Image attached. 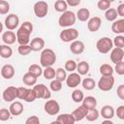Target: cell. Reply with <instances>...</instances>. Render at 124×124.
Masks as SVG:
<instances>
[{
  "label": "cell",
  "mask_w": 124,
  "mask_h": 124,
  "mask_svg": "<svg viewBox=\"0 0 124 124\" xmlns=\"http://www.w3.org/2000/svg\"><path fill=\"white\" fill-rule=\"evenodd\" d=\"M33 31V24L30 21H24L16 31V41L19 45H28L30 35Z\"/></svg>",
  "instance_id": "obj_1"
},
{
  "label": "cell",
  "mask_w": 124,
  "mask_h": 124,
  "mask_svg": "<svg viewBox=\"0 0 124 124\" xmlns=\"http://www.w3.org/2000/svg\"><path fill=\"white\" fill-rule=\"evenodd\" d=\"M56 62V54L51 48H44L41 52L40 63L41 66L46 68L52 66Z\"/></svg>",
  "instance_id": "obj_2"
},
{
  "label": "cell",
  "mask_w": 124,
  "mask_h": 124,
  "mask_svg": "<svg viewBox=\"0 0 124 124\" xmlns=\"http://www.w3.org/2000/svg\"><path fill=\"white\" fill-rule=\"evenodd\" d=\"M77 20V16L76 14L72 11H65L64 13H62V15L59 16L58 18V24L61 27L64 28H68L71 27L72 25H74L76 23Z\"/></svg>",
  "instance_id": "obj_3"
},
{
  "label": "cell",
  "mask_w": 124,
  "mask_h": 124,
  "mask_svg": "<svg viewBox=\"0 0 124 124\" xmlns=\"http://www.w3.org/2000/svg\"><path fill=\"white\" fill-rule=\"evenodd\" d=\"M17 98L27 103H32L37 99L33 88L26 87H17Z\"/></svg>",
  "instance_id": "obj_4"
},
{
  "label": "cell",
  "mask_w": 124,
  "mask_h": 124,
  "mask_svg": "<svg viewBox=\"0 0 124 124\" xmlns=\"http://www.w3.org/2000/svg\"><path fill=\"white\" fill-rule=\"evenodd\" d=\"M78 31L75 28H71V27H68V28H65L64 30H62L59 34V37H60V40L64 43H70V42H73L75 40H77L78 38Z\"/></svg>",
  "instance_id": "obj_5"
},
{
  "label": "cell",
  "mask_w": 124,
  "mask_h": 124,
  "mask_svg": "<svg viewBox=\"0 0 124 124\" xmlns=\"http://www.w3.org/2000/svg\"><path fill=\"white\" fill-rule=\"evenodd\" d=\"M112 47H113L112 41L108 37H103V38L99 39L96 43V48L102 54L108 53V51L111 50Z\"/></svg>",
  "instance_id": "obj_6"
},
{
  "label": "cell",
  "mask_w": 124,
  "mask_h": 124,
  "mask_svg": "<svg viewBox=\"0 0 124 124\" xmlns=\"http://www.w3.org/2000/svg\"><path fill=\"white\" fill-rule=\"evenodd\" d=\"M33 90L35 92L37 99H44V100L50 99L51 93H50V90L46 87V85H45L43 83L35 84V85H33Z\"/></svg>",
  "instance_id": "obj_7"
},
{
  "label": "cell",
  "mask_w": 124,
  "mask_h": 124,
  "mask_svg": "<svg viewBox=\"0 0 124 124\" xmlns=\"http://www.w3.org/2000/svg\"><path fill=\"white\" fill-rule=\"evenodd\" d=\"M98 87L102 91H110L114 85V78L113 76H102V78L98 81Z\"/></svg>",
  "instance_id": "obj_8"
},
{
  "label": "cell",
  "mask_w": 124,
  "mask_h": 124,
  "mask_svg": "<svg viewBox=\"0 0 124 124\" xmlns=\"http://www.w3.org/2000/svg\"><path fill=\"white\" fill-rule=\"evenodd\" d=\"M34 14L37 17L43 18L45 17L48 13V4L46 1H38L34 4Z\"/></svg>",
  "instance_id": "obj_9"
},
{
  "label": "cell",
  "mask_w": 124,
  "mask_h": 124,
  "mask_svg": "<svg viewBox=\"0 0 124 124\" xmlns=\"http://www.w3.org/2000/svg\"><path fill=\"white\" fill-rule=\"evenodd\" d=\"M45 111L49 115H56L60 111V106L56 100L47 99V101L45 103L44 106Z\"/></svg>",
  "instance_id": "obj_10"
},
{
  "label": "cell",
  "mask_w": 124,
  "mask_h": 124,
  "mask_svg": "<svg viewBox=\"0 0 124 124\" xmlns=\"http://www.w3.org/2000/svg\"><path fill=\"white\" fill-rule=\"evenodd\" d=\"M65 81H66V84H67L68 87H70V88H76L78 85L80 84L81 78H80V75L78 73L72 72L69 76H67Z\"/></svg>",
  "instance_id": "obj_11"
},
{
  "label": "cell",
  "mask_w": 124,
  "mask_h": 124,
  "mask_svg": "<svg viewBox=\"0 0 124 124\" xmlns=\"http://www.w3.org/2000/svg\"><path fill=\"white\" fill-rule=\"evenodd\" d=\"M2 98L6 102H13L17 98V87L9 86L7 87L2 94Z\"/></svg>",
  "instance_id": "obj_12"
},
{
  "label": "cell",
  "mask_w": 124,
  "mask_h": 124,
  "mask_svg": "<svg viewBox=\"0 0 124 124\" xmlns=\"http://www.w3.org/2000/svg\"><path fill=\"white\" fill-rule=\"evenodd\" d=\"M19 24V17L15 14H10L5 18V26L8 30H15Z\"/></svg>",
  "instance_id": "obj_13"
},
{
  "label": "cell",
  "mask_w": 124,
  "mask_h": 124,
  "mask_svg": "<svg viewBox=\"0 0 124 124\" xmlns=\"http://www.w3.org/2000/svg\"><path fill=\"white\" fill-rule=\"evenodd\" d=\"M124 58V50L121 47H114L111 48V52H110V60L111 62H113L114 64L117 62L122 61Z\"/></svg>",
  "instance_id": "obj_14"
},
{
  "label": "cell",
  "mask_w": 124,
  "mask_h": 124,
  "mask_svg": "<svg viewBox=\"0 0 124 124\" xmlns=\"http://www.w3.org/2000/svg\"><path fill=\"white\" fill-rule=\"evenodd\" d=\"M101 24H102L101 18L99 16H93V17L88 19V21H87V28H88V30L90 32H96L101 27Z\"/></svg>",
  "instance_id": "obj_15"
},
{
  "label": "cell",
  "mask_w": 124,
  "mask_h": 124,
  "mask_svg": "<svg viewBox=\"0 0 124 124\" xmlns=\"http://www.w3.org/2000/svg\"><path fill=\"white\" fill-rule=\"evenodd\" d=\"M23 105L19 101H13L12 104L10 105L9 110L12 115L14 116H18L23 112Z\"/></svg>",
  "instance_id": "obj_16"
},
{
  "label": "cell",
  "mask_w": 124,
  "mask_h": 124,
  "mask_svg": "<svg viewBox=\"0 0 124 124\" xmlns=\"http://www.w3.org/2000/svg\"><path fill=\"white\" fill-rule=\"evenodd\" d=\"M87 111H88V109H87L86 108H84V107L81 105V106L78 107V108H77L71 114L73 115L75 121L78 122V121H81L83 118H85Z\"/></svg>",
  "instance_id": "obj_17"
},
{
  "label": "cell",
  "mask_w": 124,
  "mask_h": 124,
  "mask_svg": "<svg viewBox=\"0 0 124 124\" xmlns=\"http://www.w3.org/2000/svg\"><path fill=\"white\" fill-rule=\"evenodd\" d=\"M29 46L31 47V50H33V51L43 50L44 47H45V40L43 38L36 37V38H34V39L31 40Z\"/></svg>",
  "instance_id": "obj_18"
},
{
  "label": "cell",
  "mask_w": 124,
  "mask_h": 124,
  "mask_svg": "<svg viewBox=\"0 0 124 124\" xmlns=\"http://www.w3.org/2000/svg\"><path fill=\"white\" fill-rule=\"evenodd\" d=\"M15 68L13 65L11 64H5L2 68H1V76L5 78V79H11L12 78H14L15 76Z\"/></svg>",
  "instance_id": "obj_19"
},
{
  "label": "cell",
  "mask_w": 124,
  "mask_h": 124,
  "mask_svg": "<svg viewBox=\"0 0 124 124\" xmlns=\"http://www.w3.org/2000/svg\"><path fill=\"white\" fill-rule=\"evenodd\" d=\"M84 44L83 42L81 41H78V40H75L71 43L70 45V50L72 53L74 54H80L84 51Z\"/></svg>",
  "instance_id": "obj_20"
},
{
  "label": "cell",
  "mask_w": 124,
  "mask_h": 124,
  "mask_svg": "<svg viewBox=\"0 0 124 124\" xmlns=\"http://www.w3.org/2000/svg\"><path fill=\"white\" fill-rule=\"evenodd\" d=\"M76 121L71 113H62L59 114L56 118L55 123L58 124H74Z\"/></svg>",
  "instance_id": "obj_21"
},
{
  "label": "cell",
  "mask_w": 124,
  "mask_h": 124,
  "mask_svg": "<svg viewBox=\"0 0 124 124\" xmlns=\"http://www.w3.org/2000/svg\"><path fill=\"white\" fill-rule=\"evenodd\" d=\"M2 41L4 42L5 45H9V46L10 45H13L16 41V35L12 30L6 31L2 35Z\"/></svg>",
  "instance_id": "obj_22"
},
{
  "label": "cell",
  "mask_w": 124,
  "mask_h": 124,
  "mask_svg": "<svg viewBox=\"0 0 124 124\" xmlns=\"http://www.w3.org/2000/svg\"><path fill=\"white\" fill-rule=\"evenodd\" d=\"M81 103H82V106L84 108H86L88 110L96 108V107H97V100L93 96H86V97H84L83 100L81 101Z\"/></svg>",
  "instance_id": "obj_23"
},
{
  "label": "cell",
  "mask_w": 124,
  "mask_h": 124,
  "mask_svg": "<svg viewBox=\"0 0 124 124\" xmlns=\"http://www.w3.org/2000/svg\"><path fill=\"white\" fill-rule=\"evenodd\" d=\"M111 31L115 34L124 33V19H115L111 24Z\"/></svg>",
  "instance_id": "obj_24"
},
{
  "label": "cell",
  "mask_w": 124,
  "mask_h": 124,
  "mask_svg": "<svg viewBox=\"0 0 124 124\" xmlns=\"http://www.w3.org/2000/svg\"><path fill=\"white\" fill-rule=\"evenodd\" d=\"M101 116L105 119H111L114 116V108L112 106L106 105L101 108Z\"/></svg>",
  "instance_id": "obj_25"
},
{
  "label": "cell",
  "mask_w": 124,
  "mask_h": 124,
  "mask_svg": "<svg viewBox=\"0 0 124 124\" xmlns=\"http://www.w3.org/2000/svg\"><path fill=\"white\" fill-rule=\"evenodd\" d=\"M76 16H77V18H78V20H80V21H87V20L89 19V17H90V12H89V10L86 9V8H80V9L78 11Z\"/></svg>",
  "instance_id": "obj_26"
},
{
  "label": "cell",
  "mask_w": 124,
  "mask_h": 124,
  "mask_svg": "<svg viewBox=\"0 0 124 124\" xmlns=\"http://www.w3.org/2000/svg\"><path fill=\"white\" fill-rule=\"evenodd\" d=\"M37 77H35L34 75L30 74L29 72H27L26 74L23 75V78H22V81L25 85H28V86H32V85H35L36 82H37Z\"/></svg>",
  "instance_id": "obj_27"
},
{
  "label": "cell",
  "mask_w": 124,
  "mask_h": 124,
  "mask_svg": "<svg viewBox=\"0 0 124 124\" xmlns=\"http://www.w3.org/2000/svg\"><path fill=\"white\" fill-rule=\"evenodd\" d=\"M13 55V49L9 45H3L0 46V56L4 59H8Z\"/></svg>",
  "instance_id": "obj_28"
},
{
  "label": "cell",
  "mask_w": 124,
  "mask_h": 124,
  "mask_svg": "<svg viewBox=\"0 0 124 124\" xmlns=\"http://www.w3.org/2000/svg\"><path fill=\"white\" fill-rule=\"evenodd\" d=\"M80 83L85 90H93L96 87V81L91 78H85L81 80Z\"/></svg>",
  "instance_id": "obj_29"
},
{
  "label": "cell",
  "mask_w": 124,
  "mask_h": 124,
  "mask_svg": "<svg viewBox=\"0 0 124 124\" xmlns=\"http://www.w3.org/2000/svg\"><path fill=\"white\" fill-rule=\"evenodd\" d=\"M76 70H78V73L80 76H85L89 71V64L86 61H80L78 64H77Z\"/></svg>",
  "instance_id": "obj_30"
},
{
  "label": "cell",
  "mask_w": 124,
  "mask_h": 124,
  "mask_svg": "<svg viewBox=\"0 0 124 124\" xmlns=\"http://www.w3.org/2000/svg\"><path fill=\"white\" fill-rule=\"evenodd\" d=\"M100 74L102 75V76H105V77H108V76H112V74H113V68L109 65V64H107V63H105V64H102L101 66H100Z\"/></svg>",
  "instance_id": "obj_31"
},
{
  "label": "cell",
  "mask_w": 124,
  "mask_h": 124,
  "mask_svg": "<svg viewBox=\"0 0 124 124\" xmlns=\"http://www.w3.org/2000/svg\"><path fill=\"white\" fill-rule=\"evenodd\" d=\"M28 72L32 75H34L35 77L39 78L40 76L43 75V69H42V66H39L38 64H32L29 66L28 68Z\"/></svg>",
  "instance_id": "obj_32"
},
{
  "label": "cell",
  "mask_w": 124,
  "mask_h": 124,
  "mask_svg": "<svg viewBox=\"0 0 124 124\" xmlns=\"http://www.w3.org/2000/svg\"><path fill=\"white\" fill-rule=\"evenodd\" d=\"M54 9L58 13H64L65 11L68 10V4L66 3L65 0H57L54 3Z\"/></svg>",
  "instance_id": "obj_33"
},
{
  "label": "cell",
  "mask_w": 124,
  "mask_h": 124,
  "mask_svg": "<svg viewBox=\"0 0 124 124\" xmlns=\"http://www.w3.org/2000/svg\"><path fill=\"white\" fill-rule=\"evenodd\" d=\"M118 15H117V12L115 9L113 8H109L108 10H106V13H105V17L107 20L108 21H114L116 18H117Z\"/></svg>",
  "instance_id": "obj_34"
},
{
  "label": "cell",
  "mask_w": 124,
  "mask_h": 124,
  "mask_svg": "<svg viewBox=\"0 0 124 124\" xmlns=\"http://www.w3.org/2000/svg\"><path fill=\"white\" fill-rule=\"evenodd\" d=\"M99 116H100V112H99V110L96 109V108H93V109H90V110L87 111L85 118H86L88 121L93 122V121H96V120L99 118Z\"/></svg>",
  "instance_id": "obj_35"
},
{
  "label": "cell",
  "mask_w": 124,
  "mask_h": 124,
  "mask_svg": "<svg viewBox=\"0 0 124 124\" xmlns=\"http://www.w3.org/2000/svg\"><path fill=\"white\" fill-rule=\"evenodd\" d=\"M43 76L46 79H53L55 78V70L51 66L46 67L45 70H43Z\"/></svg>",
  "instance_id": "obj_36"
},
{
  "label": "cell",
  "mask_w": 124,
  "mask_h": 124,
  "mask_svg": "<svg viewBox=\"0 0 124 124\" xmlns=\"http://www.w3.org/2000/svg\"><path fill=\"white\" fill-rule=\"evenodd\" d=\"M71 97H72V100H73L75 103H81V101H82L83 98H84V95H83V93H82L81 90H79V89H75V90L72 92Z\"/></svg>",
  "instance_id": "obj_37"
},
{
  "label": "cell",
  "mask_w": 124,
  "mask_h": 124,
  "mask_svg": "<svg viewBox=\"0 0 124 124\" xmlns=\"http://www.w3.org/2000/svg\"><path fill=\"white\" fill-rule=\"evenodd\" d=\"M67 78V73H66V70L63 69V68H58L55 70V78L60 80L61 82L65 81Z\"/></svg>",
  "instance_id": "obj_38"
},
{
  "label": "cell",
  "mask_w": 124,
  "mask_h": 124,
  "mask_svg": "<svg viewBox=\"0 0 124 124\" xmlns=\"http://www.w3.org/2000/svg\"><path fill=\"white\" fill-rule=\"evenodd\" d=\"M49 87L51 89V91H54V92H58L62 89V82L58 79H53L50 81V84H49Z\"/></svg>",
  "instance_id": "obj_39"
},
{
  "label": "cell",
  "mask_w": 124,
  "mask_h": 124,
  "mask_svg": "<svg viewBox=\"0 0 124 124\" xmlns=\"http://www.w3.org/2000/svg\"><path fill=\"white\" fill-rule=\"evenodd\" d=\"M17 51L20 55L25 56V55H28L32 50H31V47H30L29 45H19V46L17 48Z\"/></svg>",
  "instance_id": "obj_40"
},
{
  "label": "cell",
  "mask_w": 124,
  "mask_h": 124,
  "mask_svg": "<svg viewBox=\"0 0 124 124\" xmlns=\"http://www.w3.org/2000/svg\"><path fill=\"white\" fill-rule=\"evenodd\" d=\"M10 11V4L6 0H0V15H7Z\"/></svg>",
  "instance_id": "obj_41"
},
{
  "label": "cell",
  "mask_w": 124,
  "mask_h": 124,
  "mask_svg": "<svg viewBox=\"0 0 124 124\" xmlns=\"http://www.w3.org/2000/svg\"><path fill=\"white\" fill-rule=\"evenodd\" d=\"M11 112L8 108H0V121H7L11 117Z\"/></svg>",
  "instance_id": "obj_42"
},
{
  "label": "cell",
  "mask_w": 124,
  "mask_h": 124,
  "mask_svg": "<svg viewBox=\"0 0 124 124\" xmlns=\"http://www.w3.org/2000/svg\"><path fill=\"white\" fill-rule=\"evenodd\" d=\"M112 44H113L116 47H121V48H123V47H124V37H123L122 35L116 36V37L113 39Z\"/></svg>",
  "instance_id": "obj_43"
},
{
  "label": "cell",
  "mask_w": 124,
  "mask_h": 124,
  "mask_svg": "<svg viewBox=\"0 0 124 124\" xmlns=\"http://www.w3.org/2000/svg\"><path fill=\"white\" fill-rule=\"evenodd\" d=\"M77 69V63L76 61L70 59V60H67L66 63H65V70L68 71V72H74L75 70Z\"/></svg>",
  "instance_id": "obj_44"
},
{
  "label": "cell",
  "mask_w": 124,
  "mask_h": 124,
  "mask_svg": "<svg viewBox=\"0 0 124 124\" xmlns=\"http://www.w3.org/2000/svg\"><path fill=\"white\" fill-rule=\"evenodd\" d=\"M97 7L101 11H106L110 8V2H108L107 0H99L97 3Z\"/></svg>",
  "instance_id": "obj_45"
},
{
  "label": "cell",
  "mask_w": 124,
  "mask_h": 124,
  "mask_svg": "<svg viewBox=\"0 0 124 124\" xmlns=\"http://www.w3.org/2000/svg\"><path fill=\"white\" fill-rule=\"evenodd\" d=\"M113 71H115L116 74L119 75V76L124 75V61L122 60V61H120V62L115 63V67H114Z\"/></svg>",
  "instance_id": "obj_46"
},
{
  "label": "cell",
  "mask_w": 124,
  "mask_h": 124,
  "mask_svg": "<svg viewBox=\"0 0 124 124\" xmlns=\"http://www.w3.org/2000/svg\"><path fill=\"white\" fill-rule=\"evenodd\" d=\"M25 124H40V119L36 115H32L28 117L25 121Z\"/></svg>",
  "instance_id": "obj_47"
},
{
  "label": "cell",
  "mask_w": 124,
  "mask_h": 124,
  "mask_svg": "<svg viewBox=\"0 0 124 124\" xmlns=\"http://www.w3.org/2000/svg\"><path fill=\"white\" fill-rule=\"evenodd\" d=\"M116 95L120 100H124V84H120L116 89Z\"/></svg>",
  "instance_id": "obj_48"
},
{
  "label": "cell",
  "mask_w": 124,
  "mask_h": 124,
  "mask_svg": "<svg viewBox=\"0 0 124 124\" xmlns=\"http://www.w3.org/2000/svg\"><path fill=\"white\" fill-rule=\"evenodd\" d=\"M116 116L119 119L124 120V106H119L116 108Z\"/></svg>",
  "instance_id": "obj_49"
},
{
  "label": "cell",
  "mask_w": 124,
  "mask_h": 124,
  "mask_svg": "<svg viewBox=\"0 0 124 124\" xmlns=\"http://www.w3.org/2000/svg\"><path fill=\"white\" fill-rule=\"evenodd\" d=\"M65 1L70 7H77L80 4V0H65Z\"/></svg>",
  "instance_id": "obj_50"
},
{
  "label": "cell",
  "mask_w": 124,
  "mask_h": 124,
  "mask_svg": "<svg viewBox=\"0 0 124 124\" xmlns=\"http://www.w3.org/2000/svg\"><path fill=\"white\" fill-rule=\"evenodd\" d=\"M115 10L119 16H124V4H120Z\"/></svg>",
  "instance_id": "obj_51"
},
{
  "label": "cell",
  "mask_w": 124,
  "mask_h": 124,
  "mask_svg": "<svg viewBox=\"0 0 124 124\" xmlns=\"http://www.w3.org/2000/svg\"><path fill=\"white\" fill-rule=\"evenodd\" d=\"M106 123H108V124H112V121H111L110 119H105V120L103 121V124H106Z\"/></svg>",
  "instance_id": "obj_52"
},
{
  "label": "cell",
  "mask_w": 124,
  "mask_h": 124,
  "mask_svg": "<svg viewBox=\"0 0 124 124\" xmlns=\"http://www.w3.org/2000/svg\"><path fill=\"white\" fill-rule=\"evenodd\" d=\"M3 31V24H2V22L0 21V33Z\"/></svg>",
  "instance_id": "obj_53"
},
{
  "label": "cell",
  "mask_w": 124,
  "mask_h": 124,
  "mask_svg": "<svg viewBox=\"0 0 124 124\" xmlns=\"http://www.w3.org/2000/svg\"><path fill=\"white\" fill-rule=\"evenodd\" d=\"M107 1H108V2H110V3H111V2H113V1H115V0H107Z\"/></svg>",
  "instance_id": "obj_54"
},
{
  "label": "cell",
  "mask_w": 124,
  "mask_h": 124,
  "mask_svg": "<svg viewBox=\"0 0 124 124\" xmlns=\"http://www.w3.org/2000/svg\"><path fill=\"white\" fill-rule=\"evenodd\" d=\"M0 46H1V45H0Z\"/></svg>",
  "instance_id": "obj_55"
}]
</instances>
